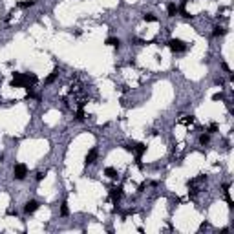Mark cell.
<instances>
[{"mask_svg":"<svg viewBox=\"0 0 234 234\" xmlns=\"http://www.w3.org/2000/svg\"><path fill=\"white\" fill-rule=\"evenodd\" d=\"M104 44H106V46H112V48H119V46H121V40H119L117 37H108V38L104 40Z\"/></svg>","mask_w":234,"mask_h":234,"instance_id":"cell-8","label":"cell"},{"mask_svg":"<svg viewBox=\"0 0 234 234\" xmlns=\"http://www.w3.org/2000/svg\"><path fill=\"white\" fill-rule=\"evenodd\" d=\"M192 121H194V117H192V115H187V117L183 119V123H185V124H189V123H192Z\"/></svg>","mask_w":234,"mask_h":234,"instance_id":"cell-20","label":"cell"},{"mask_svg":"<svg viewBox=\"0 0 234 234\" xmlns=\"http://www.w3.org/2000/svg\"><path fill=\"white\" fill-rule=\"evenodd\" d=\"M143 20H145V22H157V16L152 15V13H145V15H143Z\"/></svg>","mask_w":234,"mask_h":234,"instance_id":"cell-13","label":"cell"},{"mask_svg":"<svg viewBox=\"0 0 234 234\" xmlns=\"http://www.w3.org/2000/svg\"><path fill=\"white\" fill-rule=\"evenodd\" d=\"M167 46H168L174 53H181V51L187 49V42L181 40V38H170V40L167 42Z\"/></svg>","mask_w":234,"mask_h":234,"instance_id":"cell-2","label":"cell"},{"mask_svg":"<svg viewBox=\"0 0 234 234\" xmlns=\"http://www.w3.org/2000/svg\"><path fill=\"white\" fill-rule=\"evenodd\" d=\"M104 174H106L110 179H117V176H119V174H117V170H115L113 167H108V168H104Z\"/></svg>","mask_w":234,"mask_h":234,"instance_id":"cell-10","label":"cell"},{"mask_svg":"<svg viewBox=\"0 0 234 234\" xmlns=\"http://www.w3.org/2000/svg\"><path fill=\"white\" fill-rule=\"evenodd\" d=\"M214 132H218V124H216V123H211V126H209V134H214Z\"/></svg>","mask_w":234,"mask_h":234,"instance_id":"cell-17","label":"cell"},{"mask_svg":"<svg viewBox=\"0 0 234 234\" xmlns=\"http://www.w3.org/2000/svg\"><path fill=\"white\" fill-rule=\"evenodd\" d=\"M84 117H86V115H84L82 108H79V112H77V117H75V119H77V121H84Z\"/></svg>","mask_w":234,"mask_h":234,"instance_id":"cell-16","label":"cell"},{"mask_svg":"<svg viewBox=\"0 0 234 234\" xmlns=\"http://www.w3.org/2000/svg\"><path fill=\"white\" fill-rule=\"evenodd\" d=\"M26 176H27V167H26L24 163H18V165L13 167V178H15V179L22 181Z\"/></svg>","mask_w":234,"mask_h":234,"instance_id":"cell-3","label":"cell"},{"mask_svg":"<svg viewBox=\"0 0 234 234\" xmlns=\"http://www.w3.org/2000/svg\"><path fill=\"white\" fill-rule=\"evenodd\" d=\"M167 13H168V16H176V15L179 13V7H178L174 2H170V4L167 5Z\"/></svg>","mask_w":234,"mask_h":234,"instance_id":"cell-7","label":"cell"},{"mask_svg":"<svg viewBox=\"0 0 234 234\" xmlns=\"http://www.w3.org/2000/svg\"><path fill=\"white\" fill-rule=\"evenodd\" d=\"M11 86L13 88H29V84H27V77H26V73H13V81H11Z\"/></svg>","mask_w":234,"mask_h":234,"instance_id":"cell-1","label":"cell"},{"mask_svg":"<svg viewBox=\"0 0 234 234\" xmlns=\"http://www.w3.org/2000/svg\"><path fill=\"white\" fill-rule=\"evenodd\" d=\"M200 143H201V145H209V143H211V135H209V134H201V135H200Z\"/></svg>","mask_w":234,"mask_h":234,"instance_id":"cell-14","label":"cell"},{"mask_svg":"<svg viewBox=\"0 0 234 234\" xmlns=\"http://www.w3.org/2000/svg\"><path fill=\"white\" fill-rule=\"evenodd\" d=\"M97 156H99V152H97V148H92L88 154H86V157H84V165L86 167H90V165H93L95 161H97Z\"/></svg>","mask_w":234,"mask_h":234,"instance_id":"cell-4","label":"cell"},{"mask_svg":"<svg viewBox=\"0 0 234 234\" xmlns=\"http://www.w3.org/2000/svg\"><path fill=\"white\" fill-rule=\"evenodd\" d=\"M227 33V29L223 27V26H216L214 29H212V37H223Z\"/></svg>","mask_w":234,"mask_h":234,"instance_id":"cell-9","label":"cell"},{"mask_svg":"<svg viewBox=\"0 0 234 234\" xmlns=\"http://www.w3.org/2000/svg\"><path fill=\"white\" fill-rule=\"evenodd\" d=\"M57 77H59V68H55V70L51 71V75H49V77L46 79V84H51V82H53V81H55Z\"/></svg>","mask_w":234,"mask_h":234,"instance_id":"cell-12","label":"cell"},{"mask_svg":"<svg viewBox=\"0 0 234 234\" xmlns=\"http://www.w3.org/2000/svg\"><path fill=\"white\" fill-rule=\"evenodd\" d=\"M31 5H35V0H24V2H18V7H20V9H27V7H31Z\"/></svg>","mask_w":234,"mask_h":234,"instance_id":"cell-11","label":"cell"},{"mask_svg":"<svg viewBox=\"0 0 234 234\" xmlns=\"http://www.w3.org/2000/svg\"><path fill=\"white\" fill-rule=\"evenodd\" d=\"M110 198L113 200V203H119V200L123 198V189L121 187H112L110 189Z\"/></svg>","mask_w":234,"mask_h":234,"instance_id":"cell-5","label":"cell"},{"mask_svg":"<svg viewBox=\"0 0 234 234\" xmlns=\"http://www.w3.org/2000/svg\"><path fill=\"white\" fill-rule=\"evenodd\" d=\"M44 176H46V172H37V176H35V178H37V181H42V179H44Z\"/></svg>","mask_w":234,"mask_h":234,"instance_id":"cell-19","label":"cell"},{"mask_svg":"<svg viewBox=\"0 0 234 234\" xmlns=\"http://www.w3.org/2000/svg\"><path fill=\"white\" fill-rule=\"evenodd\" d=\"M38 207H40V205H38V201H37V200H29V201L24 205V212H26V214H33Z\"/></svg>","mask_w":234,"mask_h":234,"instance_id":"cell-6","label":"cell"},{"mask_svg":"<svg viewBox=\"0 0 234 234\" xmlns=\"http://www.w3.org/2000/svg\"><path fill=\"white\" fill-rule=\"evenodd\" d=\"M212 101H223V93H214L212 95Z\"/></svg>","mask_w":234,"mask_h":234,"instance_id":"cell-18","label":"cell"},{"mask_svg":"<svg viewBox=\"0 0 234 234\" xmlns=\"http://www.w3.org/2000/svg\"><path fill=\"white\" fill-rule=\"evenodd\" d=\"M68 214H70V209H68V203L64 201L62 207H60V216H68Z\"/></svg>","mask_w":234,"mask_h":234,"instance_id":"cell-15","label":"cell"}]
</instances>
